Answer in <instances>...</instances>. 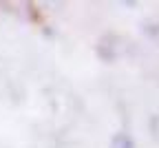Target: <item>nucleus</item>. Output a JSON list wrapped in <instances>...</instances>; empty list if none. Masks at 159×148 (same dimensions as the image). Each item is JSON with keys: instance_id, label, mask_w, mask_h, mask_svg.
Instances as JSON below:
<instances>
[{"instance_id": "f257e3e1", "label": "nucleus", "mask_w": 159, "mask_h": 148, "mask_svg": "<svg viewBox=\"0 0 159 148\" xmlns=\"http://www.w3.org/2000/svg\"><path fill=\"white\" fill-rule=\"evenodd\" d=\"M97 58L104 62V64H113V62H117L119 58H124L128 47H126V40L119 38L117 33H104L102 38L97 40Z\"/></svg>"}, {"instance_id": "f03ea898", "label": "nucleus", "mask_w": 159, "mask_h": 148, "mask_svg": "<svg viewBox=\"0 0 159 148\" xmlns=\"http://www.w3.org/2000/svg\"><path fill=\"white\" fill-rule=\"evenodd\" d=\"M139 29H142V33L152 42V44L159 47V18H146V20H142Z\"/></svg>"}, {"instance_id": "7ed1b4c3", "label": "nucleus", "mask_w": 159, "mask_h": 148, "mask_svg": "<svg viewBox=\"0 0 159 148\" xmlns=\"http://www.w3.org/2000/svg\"><path fill=\"white\" fill-rule=\"evenodd\" d=\"M111 148H135V141L126 133H115L111 137Z\"/></svg>"}, {"instance_id": "20e7f679", "label": "nucleus", "mask_w": 159, "mask_h": 148, "mask_svg": "<svg viewBox=\"0 0 159 148\" xmlns=\"http://www.w3.org/2000/svg\"><path fill=\"white\" fill-rule=\"evenodd\" d=\"M152 128H155V133H157V135H159V117H157V119H155V122H152Z\"/></svg>"}]
</instances>
